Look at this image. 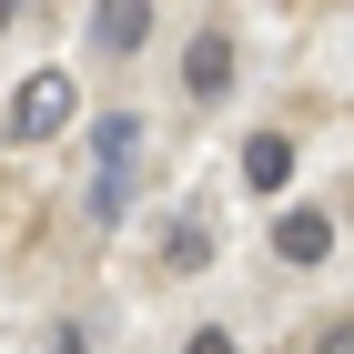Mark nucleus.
Here are the masks:
<instances>
[{
    "label": "nucleus",
    "mask_w": 354,
    "mask_h": 354,
    "mask_svg": "<svg viewBox=\"0 0 354 354\" xmlns=\"http://www.w3.org/2000/svg\"><path fill=\"white\" fill-rule=\"evenodd\" d=\"M71 111H82L71 71H30V82L10 91V122H0V132L10 142H51V132H71Z\"/></svg>",
    "instance_id": "1"
},
{
    "label": "nucleus",
    "mask_w": 354,
    "mask_h": 354,
    "mask_svg": "<svg viewBox=\"0 0 354 354\" xmlns=\"http://www.w3.org/2000/svg\"><path fill=\"white\" fill-rule=\"evenodd\" d=\"M273 253H283L294 273H314V263L334 253V213H324V203H294V213L273 223Z\"/></svg>",
    "instance_id": "2"
},
{
    "label": "nucleus",
    "mask_w": 354,
    "mask_h": 354,
    "mask_svg": "<svg viewBox=\"0 0 354 354\" xmlns=\"http://www.w3.org/2000/svg\"><path fill=\"white\" fill-rule=\"evenodd\" d=\"M183 91H192V102H223V91H233V30H192V51H183Z\"/></svg>",
    "instance_id": "3"
},
{
    "label": "nucleus",
    "mask_w": 354,
    "mask_h": 354,
    "mask_svg": "<svg viewBox=\"0 0 354 354\" xmlns=\"http://www.w3.org/2000/svg\"><path fill=\"white\" fill-rule=\"evenodd\" d=\"M91 41H102L111 61H132L142 41H152V0H91Z\"/></svg>",
    "instance_id": "4"
},
{
    "label": "nucleus",
    "mask_w": 354,
    "mask_h": 354,
    "mask_svg": "<svg viewBox=\"0 0 354 354\" xmlns=\"http://www.w3.org/2000/svg\"><path fill=\"white\" fill-rule=\"evenodd\" d=\"M243 183L253 192H283V183H294V142H283V132H253L243 142Z\"/></svg>",
    "instance_id": "5"
},
{
    "label": "nucleus",
    "mask_w": 354,
    "mask_h": 354,
    "mask_svg": "<svg viewBox=\"0 0 354 354\" xmlns=\"http://www.w3.org/2000/svg\"><path fill=\"white\" fill-rule=\"evenodd\" d=\"M132 152H142V122H132V111H102V142H91V162H102V172H132Z\"/></svg>",
    "instance_id": "6"
},
{
    "label": "nucleus",
    "mask_w": 354,
    "mask_h": 354,
    "mask_svg": "<svg viewBox=\"0 0 354 354\" xmlns=\"http://www.w3.org/2000/svg\"><path fill=\"white\" fill-rule=\"evenodd\" d=\"M122 213H132V172H102V162H91V223L111 233Z\"/></svg>",
    "instance_id": "7"
},
{
    "label": "nucleus",
    "mask_w": 354,
    "mask_h": 354,
    "mask_svg": "<svg viewBox=\"0 0 354 354\" xmlns=\"http://www.w3.org/2000/svg\"><path fill=\"white\" fill-rule=\"evenodd\" d=\"M162 253L192 273V263H213V233H203V223H172V243H162Z\"/></svg>",
    "instance_id": "8"
},
{
    "label": "nucleus",
    "mask_w": 354,
    "mask_h": 354,
    "mask_svg": "<svg viewBox=\"0 0 354 354\" xmlns=\"http://www.w3.org/2000/svg\"><path fill=\"white\" fill-rule=\"evenodd\" d=\"M314 354H354V314H334V324H314Z\"/></svg>",
    "instance_id": "9"
},
{
    "label": "nucleus",
    "mask_w": 354,
    "mask_h": 354,
    "mask_svg": "<svg viewBox=\"0 0 354 354\" xmlns=\"http://www.w3.org/2000/svg\"><path fill=\"white\" fill-rule=\"evenodd\" d=\"M41 354H91V334H82V324H51V344H41Z\"/></svg>",
    "instance_id": "10"
},
{
    "label": "nucleus",
    "mask_w": 354,
    "mask_h": 354,
    "mask_svg": "<svg viewBox=\"0 0 354 354\" xmlns=\"http://www.w3.org/2000/svg\"><path fill=\"white\" fill-rule=\"evenodd\" d=\"M183 354H233V334H223V324H203V334H192Z\"/></svg>",
    "instance_id": "11"
},
{
    "label": "nucleus",
    "mask_w": 354,
    "mask_h": 354,
    "mask_svg": "<svg viewBox=\"0 0 354 354\" xmlns=\"http://www.w3.org/2000/svg\"><path fill=\"white\" fill-rule=\"evenodd\" d=\"M10 10H21V0H0V30H10Z\"/></svg>",
    "instance_id": "12"
}]
</instances>
